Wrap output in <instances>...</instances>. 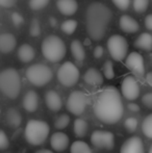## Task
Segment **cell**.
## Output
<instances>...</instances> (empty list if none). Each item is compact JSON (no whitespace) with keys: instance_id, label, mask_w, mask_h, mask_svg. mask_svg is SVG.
Listing matches in <instances>:
<instances>
[{"instance_id":"cell-29","label":"cell","mask_w":152,"mask_h":153,"mask_svg":"<svg viewBox=\"0 0 152 153\" xmlns=\"http://www.w3.org/2000/svg\"><path fill=\"white\" fill-rule=\"evenodd\" d=\"M70 123V117L67 115V114H62L59 117L55 119L54 121V127L59 130H62V129H65L66 127L69 125Z\"/></svg>"},{"instance_id":"cell-3","label":"cell","mask_w":152,"mask_h":153,"mask_svg":"<svg viewBox=\"0 0 152 153\" xmlns=\"http://www.w3.org/2000/svg\"><path fill=\"white\" fill-rule=\"evenodd\" d=\"M41 51L45 59L50 62H59L66 56L67 47L63 40L55 34L48 36L43 40Z\"/></svg>"},{"instance_id":"cell-18","label":"cell","mask_w":152,"mask_h":153,"mask_svg":"<svg viewBox=\"0 0 152 153\" xmlns=\"http://www.w3.org/2000/svg\"><path fill=\"white\" fill-rule=\"evenodd\" d=\"M119 25L120 28L126 33H134L140 29V24L138 23V21L129 15L121 16L119 20Z\"/></svg>"},{"instance_id":"cell-27","label":"cell","mask_w":152,"mask_h":153,"mask_svg":"<svg viewBox=\"0 0 152 153\" xmlns=\"http://www.w3.org/2000/svg\"><path fill=\"white\" fill-rule=\"evenodd\" d=\"M77 28V21L73 20V19H68V20H65L61 25V29L64 33L68 34H73L74 31L76 30Z\"/></svg>"},{"instance_id":"cell-45","label":"cell","mask_w":152,"mask_h":153,"mask_svg":"<svg viewBox=\"0 0 152 153\" xmlns=\"http://www.w3.org/2000/svg\"><path fill=\"white\" fill-rule=\"evenodd\" d=\"M149 153H152V145H151V147L149 148Z\"/></svg>"},{"instance_id":"cell-30","label":"cell","mask_w":152,"mask_h":153,"mask_svg":"<svg viewBox=\"0 0 152 153\" xmlns=\"http://www.w3.org/2000/svg\"><path fill=\"white\" fill-rule=\"evenodd\" d=\"M102 72H103V76L106 79H113L115 77V70H114V65L110 61H106L103 65L102 68Z\"/></svg>"},{"instance_id":"cell-34","label":"cell","mask_w":152,"mask_h":153,"mask_svg":"<svg viewBox=\"0 0 152 153\" xmlns=\"http://www.w3.org/2000/svg\"><path fill=\"white\" fill-rule=\"evenodd\" d=\"M29 33L31 36H39L41 34V23L38 19H33L29 26Z\"/></svg>"},{"instance_id":"cell-14","label":"cell","mask_w":152,"mask_h":153,"mask_svg":"<svg viewBox=\"0 0 152 153\" xmlns=\"http://www.w3.org/2000/svg\"><path fill=\"white\" fill-rule=\"evenodd\" d=\"M70 140L65 132L56 131L50 137V146L54 151L63 152L69 147Z\"/></svg>"},{"instance_id":"cell-23","label":"cell","mask_w":152,"mask_h":153,"mask_svg":"<svg viewBox=\"0 0 152 153\" xmlns=\"http://www.w3.org/2000/svg\"><path fill=\"white\" fill-rule=\"evenodd\" d=\"M5 121L8 126L12 128H18L22 124V115L18 109L10 107L6 111L5 114Z\"/></svg>"},{"instance_id":"cell-43","label":"cell","mask_w":152,"mask_h":153,"mask_svg":"<svg viewBox=\"0 0 152 153\" xmlns=\"http://www.w3.org/2000/svg\"><path fill=\"white\" fill-rule=\"evenodd\" d=\"M145 79H146V82L152 88V72L147 73L146 76H145Z\"/></svg>"},{"instance_id":"cell-41","label":"cell","mask_w":152,"mask_h":153,"mask_svg":"<svg viewBox=\"0 0 152 153\" xmlns=\"http://www.w3.org/2000/svg\"><path fill=\"white\" fill-rule=\"evenodd\" d=\"M127 108H128V111H131V113H139V111H140V106H139V105L136 104V102L128 103Z\"/></svg>"},{"instance_id":"cell-26","label":"cell","mask_w":152,"mask_h":153,"mask_svg":"<svg viewBox=\"0 0 152 153\" xmlns=\"http://www.w3.org/2000/svg\"><path fill=\"white\" fill-rule=\"evenodd\" d=\"M70 153H93L91 147L83 141H75L70 146Z\"/></svg>"},{"instance_id":"cell-15","label":"cell","mask_w":152,"mask_h":153,"mask_svg":"<svg viewBox=\"0 0 152 153\" xmlns=\"http://www.w3.org/2000/svg\"><path fill=\"white\" fill-rule=\"evenodd\" d=\"M39 103H40V98H39L37 92L30 90V91L25 93L22 100L23 108L25 111L28 113H35L39 107Z\"/></svg>"},{"instance_id":"cell-44","label":"cell","mask_w":152,"mask_h":153,"mask_svg":"<svg viewBox=\"0 0 152 153\" xmlns=\"http://www.w3.org/2000/svg\"><path fill=\"white\" fill-rule=\"evenodd\" d=\"M35 153H54V152H52L49 149H40V150H38V151H36Z\"/></svg>"},{"instance_id":"cell-11","label":"cell","mask_w":152,"mask_h":153,"mask_svg":"<svg viewBox=\"0 0 152 153\" xmlns=\"http://www.w3.org/2000/svg\"><path fill=\"white\" fill-rule=\"evenodd\" d=\"M140 93V85L133 76L129 75L123 79L121 83V94L123 95L124 98L129 101H133L139 98Z\"/></svg>"},{"instance_id":"cell-46","label":"cell","mask_w":152,"mask_h":153,"mask_svg":"<svg viewBox=\"0 0 152 153\" xmlns=\"http://www.w3.org/2000/svg\"><path fill=\"white\" fill-rule=\"evenodd\" d=\"M0 113H1V111H0Z\"/></svg>"},{"instance_id":"cell-32","label":"cell","mask_w":152,"mask_h":153,"mask_svg":"<svg viewBox=\"0 0 152 153\" xmlns=\"http://www.w3.org/2000/svg\"><path fill=\"white\" fill-rule=\"evenodd\" d=\"M138 125H139V122H138V119L136 117H129L124 121V126H125V129L128 131V132L132 133L136 130L138 128Z\"/></svg>"},{"instance_id":"cell-37","label":"cell","mask_w":152,"mask_h":153,"mask_svg":"<svg viewBox=\"0 0 152 153\" xmlns=\"http://www.w3.org/2000/svg\"><path fill=\"white\" fill-rule=\"evenodd\" d=\"M113 3L118 7L120 10H128L130 5V0H112Z\"/></svg>"},{"instance_id":"cell-7","label":"cell","mask_w":152,"mask_h":153,"mask_svg":"<svg viewBox=\"0 0 152 153\" xmlns=\"http://www.w3.org/2000/svg\"><path fill=\"white\" fill-rule=\"evenodd\" d=\"M80 72L75 64L72 62H65L57 70V80L66 88L75 85L79 80Z\"/></svg>"},{"instance_id":"cell-4","label":"cell","mask_w":152,"mask_h":153,"mask_svg":"<svg viewBox=\"0 0 152 153\" xmlns=\"http://www.w3.org/2000/svg\"><path fill=\"white\" fill-rule=\"evenodd\" d=\"M0 92L10 99L18 98L21 92V77L15 68H6L0 72Z\"/></svg>"},{"instance_id":"cell-36","label":"cell","mask_w":152,"mask_h":153,"mask_svg":"<svg viewBox=\"0 0 152 153\" xmlns=\"http://www.w3.org/2000/svg\"><path fill=\"white\" fill-rule=\"evenodd\" d=\"M10 20H12L13 24L15 25L16 27H20L23 25V23H24V17L22 16V15L20 14V13H13L12 16H10Z\"/></svg>"},{"instance_id":"cell-39","label":"cell","mask_w":152,"mask_h":153,"mask_svg":"<svg viewBox=\"0 0 152 153\" xmlns=\"http://www.w3.org/2000/svg\"><path fill=\"white\" fill-rule=\"evenodd\" d=\"M17 1L18 0H0V6L5 8L12 7V6H14L17 3Z\"/></svg>"},{"instance_id":"cell-16","label":"cell","mask_w":152,"mask_h":153,"mask_svg":"<svg viewBox=\"0 0 152 153\" xmlns=\"http://www.w3.org/2000/svg\"><path fill=\"white\" fill-rule=\"evenodd\" d=\"M45 103L52 111H59L63 106V101L59 94L54 90H49L45 94Z\"/></svg>"},{"instance_id":"cell-2","label":"cell","mask_w":152,"mask_h":153,"mask_svg":"<svg viewBox=\"0 0 152 153\" xmlns=\"http://www.w3.org/2000/svg\"><path fill=\"white\" fill-rule=\"evenodd\" d=\"M112 20V10L101 2H93L85 12V28L89 36L94 41H100L106 33Z\"/></svg>"},{"instance_id":"cell-35","label":"cell","mask_w":152,"mask_h":153,"mask_svg":"<svg viewBox=\"0 0 152 153\" xmlns=\"http://www.w3.org/2000/svg\"><path fill=\"white\" fill-rule=\"evenodd\" d=\"M10 147V139L3 130H0V151L8 149Z\"/></svg>"},{"instance_id":"cell-33","label":"cell","mask_w":152,"mask_h":153,"mask_svg":"<svg viewBox=\"0 0 152 153\" xmlns=\"http://www.w3.org/2000/svg\"><path fill=\"white\" fill-rule=\"evenodd\" d=\"M50 0H29V7L33 10H41L49 4Z\"/></svg>"},{"instance_id":"cell-10","label":"cell","mask_w":152,"mask_h":153,"mask_svg":"<svg viewBox=\"0 0 152 153\" xmlns=\"http://www.w3.org/2000/svg\"><path fill=\"white\" fill-rule=\"evenodd\" d=\"M91 143L97 149L112 150L115 147V135L110 131L95 130L91 135Z\"/></svg>"},{"instance_id":"cell-19","label":"cell","mask_w":152,"mask_h":153,"mask_svg":"<svg viewBox=\"0 0 152 153\" xmlns=\"http://www.w3.org/2000/svg\"><path fill=\"white\" fill-rule=\"evenodd\" d=\"M56 7L64 16H73L78 10V2L76 0H57Z\"/></svg>"},{"instance_id":"cell-17","label":"cell","mask_w":152,"mask_h":153,"mask_svg":"<svg viewBox=\"0 0 152 153\" xmlns=\"http://www.w3.org/2000/svg\"><path fill=\"white\" fill-rule=\"evenodd\" d=\"M83 81L91 87H99L103 83V75L98 69L90 68L83 75Z\"/></svg>"},{"instance_id":"cell-31","label":"cell","mask_w":152,"mask_h":153,"mask_svg":"<svg viewBox=\"0 0 152 153\" xmlns=\"http://www.w3.org/2000/svg\"><path fill=\"white\" fill-rule=\"evenodd\" d=\"M132 6L136 13H144L149 6V0H133Z\"/></svg>"},{"instance_id":"cell-13","label":"cell","mask_w":152,"mask_h":153,"mask_svg":"<svg viewBox=\"0 0 152 153\" xmlns=\"http://www.w3.org/2000/svg\"><path fill=\"white\" fill-rule=\"evenodd\" d=\"M120 153H145L144 143L140 137H130L123 143Z\"/></svg>"},{"instance_id":"cell-1","label":"cell","mask_w":152,"mask_h":153,"mask_svg":"<svg viewBox=\"0 0 152 153\" xmlns=\"http://www.w3.org/2000/svg\"><path fill=\"white\" fill-rule=\"evenodd\" d=\"M94 114L99 121L108 125L116 124L122 119L124 105L117 88L110 85L99 93L94 103Z\"/></svg>"},{"instance_id":"cell-42","label":"cell","mask_w":152,"mask_h":153,"mask_svg":"<svg viewBox=\"0 0 152 153\" xmlns=\"http://www.w3.org/2000/svg\"><path fill=\"white\" fill-rule=\"evenodd\" d=\"M145 26L148 30L152 31V14L147 15L145 18Z\"/></svg>"},{"instance_id":"cell-40","label":"cell","mask_w":152,"mask_h":153,"mask_svg":"<svg viewBox=\"0 0 152 153\" xmlns=\"http://www.w3.org/2000/svg\"><path fill=\"white\" fill-rule=\"evenodd\" d=\"M103 53H104V50H103V47L102 46H96L95 49H94V56L95 59H99L103 56Z\"/></svg>"},{"instance_id":"cell-38","label":"cell","mask_w":152,"mask_h":153,"mask_svg":"<svg viewBox=\"0 0 152 153\" xmlns=\"http://www.w3.org/2000/svg\"><path fill=\"white\" fill-rule=\"evenodd\" d=\"M142 102L147 108H152V92H148L143 95Z\"/></svg>"},{"instance_id":"cell-12","label":"cell","mask_w":152,"mask_h":153,"mask_svg":"<svg viewBox=\"0 0 152 153\" xmlns=\"http://www.w3.org/2000/svg\"><path fill=\"white\" fill-rule=\"evenodd\" d=\"M125 66L134 74L142 76L145 73V62L142 54L139 52H130L125 59Z\"/></svg>"},{"instance_id":"cell-20","label":"cell","mask_w":152,"mask_h":153,"mask_svg":"<svg viewBox=\"0 0 152 153\" xmlns=\"http://www.w3.org/2000/svg\"><path fill=\"white\" fill-rule=\"evenodd\" d=\"M17 39L13 33L5 32L0 34V52L10 53L16 48Z\"/></svg>"},{"instance_id":"cell-21","label":"cell","mask_w":152,"mask_h":153,"mask_svg":"<svg viewBox=\"0 0 152 153\" xmlns=\"http://www.w3.org/2000/svg\"><path fill=\"white\" fill-rule=\"evenodd\" d=\"M17 56L22 62H30L36 57V50L31 45L29 44H22L18 48L17 51Z\"/></svg>"},{"instance_id":"cell-25","label":"cell","mask_w":152,"mask_h":153,"mask_svg":"<svg viewBox=\"0 0 152 153\" xmlns=\"http://www.w3.org/2000/svg\"><path fill=\"white\" fill-rule=\"evenodd\" d=\"M87 129H89V125L85 119H75L73 123V132L77 137H83L87 133Z\"/></svg>"},{"instance_id":"cell-8","label":"cell","mask_w":152,"mask_h":153,"mask_svg":"<svg viewBox=\"0 0 152 153\" xmlns=\"http://www.w3.org/2000/svg\"><path fill=\"white\" fill-rule=\"evenodd\" d=\"M106 47L113 59L121 62L126 59L128 52V43L121 34H113L106 43Z\"/></svg>"},{"instance_id":"cell-6","label":"cell","mask_w":152,"mask_h":153,"mask_svg":"<svg viewBox=\"0 0 152 153\" xmlns=\"http://www.w3.org/2000/svg\"><path fill=\"white\" fill-rule=\"evenodd\" d=\"M53 77L52 70L47 65L35 64L26 70V78L35 87H44L48 85Z\"/></svg>"},{"instance_id":"cell-28","label":"cell","mask_w":152,"mask_h":153,"mask_svg":"<svg viewBox=\"0 0 152 153\" xmlns=\"http://www.w3.org/2000/svg\"><path fill=\"white\" fill-rule=\"evenodd\" d=\"M142 131L144 135L148 139H152V114L145 117L142 122Z\"/></svg>"},{"instance_id":"cell-24","label":"cell","mask_w":152,"mask_h":153,"mask_svg":"<svg viewBox=\"0 0 152 153\" xmlns=\"http://www.w3.org/2000/svg\"><path fill=\"white\" fill-rule=\"evenodd\" d=\"M134 46L144 51L152 50V34L149 32H143L136 38Z\"/></svg>"},{"instance_id":"cell-5","label":"cell","mask_w":152,"mask_h":153,"mask_svg":"<svg viewBox=\"0 0 152 153\" xmlns=\"http://www.w3.org/2000/svg\"><path fill=\"white\" fill-rule=\"evenodd\" d=\"M50 133L49 124L42 120H30L27 122L24 129L25 140L33 146H40L48 137Z\"/></svg>"},{"instance_id":"cell-9","label":"cell","mask_w":152,"mask_h":153,"mask_svg":"<svg viewBox=\"0 0 152 153\" xmlns=\"http://www.w3.org/2000/svg\"><path fill=\"white\" fill-rule=\"evenodd\" d=\"M67 109L75 116H80L85 111L87 106V96L80 90L73 91L69 95L66 103Z\"/></svg>"},{"instance_id":"cell-22","label":"cell","mask_w":152,"mask_h":153,"mask_svg":"<svg viewBox=\"0 0 152 153\" xmlns=\"http://www.w3.org/2000/svg\"><path fill=\"white\" fill-rule=\"evenodd\" d=\"M70 49H71V53L73 59H75L76 62L78 64H82L85 59V49L83 47V44L79 40H74L70 45Z\"/></svg>"}]
</instances>
